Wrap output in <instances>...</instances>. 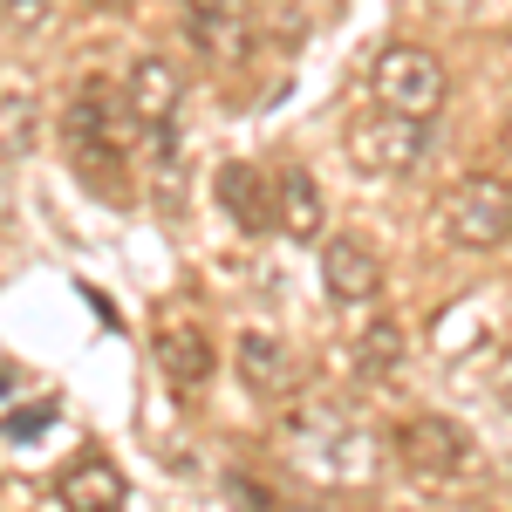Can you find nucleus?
Returning a JSON list of instances; mask_svg holds the SVG:
<instances>
[{
	"mask_svg": "<svg viewBox=\"0 0 512 512\" xmlns=\"http://www.w3.org/2000/svg\"><path fill=\"white\" fill-rule=\"evenodd\" d=\"M62 137H69V158H76L82 178H89L96 192H117L110 178H123V158L137 151V130H130V110H123V89L89 82L82 96H69Z\"/></svg>",
	"mask_w": 512,
	"mask_h": 512,
	"instance_id": "1",
	"label": "nucleus"
},
{
	"mask_svg": "<svg viewBox=\"0 0 512 512\" xmlns=\"http://www.w3.org/2000/svg\"><path fill=\"white\" fill-rule=\"evenodd\" d=\"M369 96H376L383 110H403V117L431 123L437 110H444V96H451V76H444V62H437L431 48L390 41V48L376 55V69H369Z\"/></svg>",
	"mask_w": 512,
	"mask_h": 512,
	"instance_id": "2",
	"label": "nucleus"
},
{
	"mask_svg": "<svg viewBox=\"0 0 512 512\" xmlns=\"http://www.w3.org/2000/svg\"><path fill=\"white\" fill-rule=\"evenodd\" d=\"M437 226H444L451 246H465V253H492V246H506V239H512V178H499V171H472V178H458V192L444 198Z\"/></svg>",
	"mask_w": 512,
	"mask_h": 512,
	"instance_id": "3",
	"label": "nucleus"
},
{
	"mask_svg": "<svg viewBox=\"0 0 512 512\" xmlns=\"http://www.w3.org/2000/svg\"><path fill=\"white\" fill-rule=\"evenodd\" d=\"M117 89H123V110H130L137 144H144L151 158H171V144H178V110H185V82H178V69L158 62V55H144Z\"/></svg>",
	"mask_w": 512,
	"mask_h": 512,
	"instance_id": "4",
	"label": "nucleus"
},
{
	"mask_svg": "<svg viewBox=\"0 0 512 512\" xmlns=\"http://www.w3.org/2000/svg\"><path fill=\"white\" fill-rule=\"evenodd\" d=\"M342 144H349V158L362 164L369 178H403L410 164L431 151V123H424V117H403V110H383V103H376L369 117L349 123V137H342Z\"/></svg>",
	"mask_w": 512,
	"mask_h": 512,
	"instance_id": "5",
	"label": "nucleus"
},
{
	"mask_svg": "<svg viewBox=\"0 0 512 512\" xmlns=\"http://www.w3.org/2000/svg\"><path fill=\"white\" fill-rule=\"evenodd\" d=\"M185 7V35L212 69H239L253 55V7L246 0H178Z\"/></svg>",
	"mask_w": 512,
	"mask_h": 512,
	"instance_id": "6",
	"label": "nucleus"
},
{
	"mask_svg": "<svg viewBox=\"0 0 512 512\" xmlns=\"http://www.w3.org/2000/svg\"><path fill=\"white\" fill-rule=\"evenodd\" d=\"M396 458H403V472L444 485V478H458L472 465V437L458 431L451 417H410V424L396 431Z\"/></svg>",
	"mask_w": 512,
	"mask_h": 512,
	"instance_id": "7",
	"label": "nucleus"
},
{
	"mask_svg": "<svg viewBox=\"0 0 512 512\" xmlns=\"http://www.w3.org/2000/svg\"><path fill=\"white\" fill-rule=\"evenodd\" d=\"M55 506H69V512H117V506H130V478H123V465L110 458V451H82L76 465L55 472Z\"/></svg>",
	"mask_w": 512,
	"mask_h": 512,
	"instance_id": "8",
	"label": "nucleus"
},
{
	"mask_svg": "<svg viewBox=\"0 0 512 512\" xmlns=\"http://www.w3.org/2000/svg\"><path fill=\"white\" fill-rule=\"evenodd\" d=\"M321 287H328V301L335 308H362V301H376L383 294V260L362 246V239H328L321 246Z\"/></svg>",
	"mask_w": 512,
	"mask_h": 512,
	"instance_id": "9",
	"label": "nucleus"
},
{
	"mask_svg": "<svg viewBox=\"0 0 512 512\" xmlns=\"http://www.w3.org/2000/svg\"><path fill=\"white\" fill-rule=\"evenodd\" d=\"M212 192H219V212L233 219L239 233H253V239L274 233V178L260 164H219Z\"/></svg>",
	"mask_w": 512,
	"mask_h": 512,
	"instance_id": "10",
	"label": "nucleus"
},
{
	"mask_svg": "<svg viewBox=\"0 0 512 512\" xmlns=\"http://www.w3.org/2000/svg\"><path fill=\"white\" fill-rule=\"evenodd\" d=\"M239 383L253 396H267V403H287L294 383H301V362H294V349H287L280 335L246 328V335H239Z\"/></svg>",
	"mask_w": 512,
	"mask_h": 512,
	"instance_id": "11",
	"label": "nucleus"
},
{
	"mask_svg": "<svg viewBox=\"0 0 512 512\" xmlns=\"http://www.w3.org/2000/svg\"><path fill=\"white\" fill-rule=\"evenodd\" d=\"M274 233L280 239H315L321 233V185L301 164L274 171Z\"/></svg>",
	"mask_w": 512,
	"mask_h": 512,
	"instance_id": "12",
	"label": "nucleus"
},
{
	"mask_svg": "<svg viewBox=\"0 0 512 512\" xmlns=\"http://www.w3.org/2000/svg\"><path fill=\"white\" fill-rule=\"evenodd\" d=\"M158 369H164V383L171 390H198L205 376H212V342H205V328H158Z\"/></svg>",
	"mask_w": 512,
	"mask_h": 512,
	"instance_id": "13",
	"label": "nucleus"
},
{
	"mask_svg": "<svg viewBox=\"0 0 512 512\" xmlns=\"http://www.w3.org/2000/svg\"><path fill=\"white\" fill-rule=\"evenodd\" d=\"M396 362H403V328L396 321H369L362 342H355V369L362 376H390Z\"/></svg>",
	"mask_w": 512,
	"mask_h": 512,
	"instance_id": "14",
	"label": "nucleus"
},
{
	"mask_svg": "<svg viewBox=\"0 0 512 512\" xmlns=\"http://www.w3.org/2000/svg\"><path fill=\"white\" fill-rule=\"evenodd\" d=\"M0 28L21 41H35L55 28V0H0Z\"/></svg>",
	"mask_w": 512,
	"mask_h": 512,
	"instance_id": "15",
	"label": "nucleus"
},
{
	"mask_svg": "<svg viewBox=\"0 0 512 512\" xmlns=\"http://www.w3.org/2000/svg\"><path fill=\"white\" fill-rule=\"evenodd\" d=\"M226 492H233V499H253V506H274V492L253 485V478H226Z\"/></svg>",
	"mask_w": 512,
	"mask_h": 512,
	"instance_id": "16",
	"label": "nucleus"
},
{
	"mask_svg": "<svg viewBox=\"0 0 512 512\" xmlns=\"http://www.w3.org/2000/svg\"><path fill=\"white\" fill-rule=\"evenodd\" d=\"M89 7H103V14H117V7H130V0H89Z\"/></svg>",
	"mask_w": 512,
	"mask_h": 512,
	"instance_id": "17",
	"label": "nucleus"
}]
</instances>
